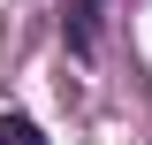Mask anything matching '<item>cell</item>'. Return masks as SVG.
Returning a JSON list of instances; mask_svg holds the SVG:
<instances>
[{"label":"cell","instance_id":"cell-2","mask_svg":"<svg viewBox=\"0 0 152 145\" xmlns=\"http://www.w3.org/2000/svg\"><path fill=\"white\" fill-rule=\"evenodd\" d=\"M91 8L99 0H69V46H91Z\"/></svg>","mask_w":152,"mask_h":145},{"label":"cell","instance_id":"cell-1","mask_svg":"<svg viewBox=\"0 0 152 145\" xmlns=\"http://www.w3.org/2000/svg\"><path fill=\"white\" fill-rule=\"evenodd\" d=\"M0 145H46L31 115H0Z\"/></svg>","mask_w":152,"mask_h":145}]
</instances>
